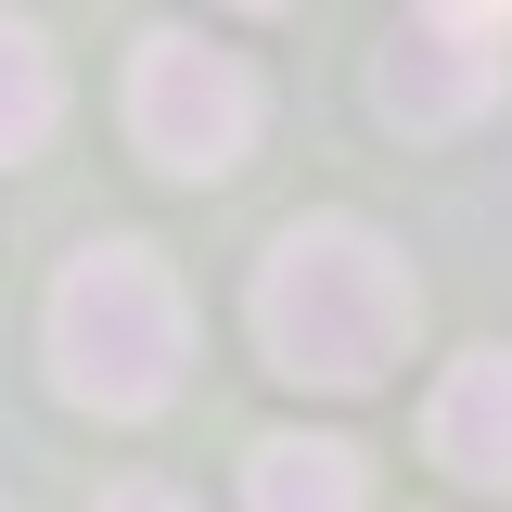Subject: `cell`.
I'll use <instances>...</instances> for the list:
<instances>
[{
	"instance_id": "cell-1",
	"label": "cell",
	"mask_w": 512,
	"mask_h": 512,
	"mask_svg": "<svg viewBox=\"0 0 512 512\" xmlns=\"http://www.w3.org/2000/svg\"><path fill=\"white\" fill-rule=\"evenodd\" d=\"M410 320H423V282L372 218H295L256 256V346H269V372L320 384V397L384 384L410 359Z\"/></svg>"
},
{
	"instance_id": "cell-2",
	"label": "cell",
	"mask_w": 512,
	"mask_h": 512,
	"mask_svg": "<svg viewBox=\"0 0 512 512\" xmlns=\"http://www.w3.org/2000/svg\"><path fill=\"white\" fill-rule=\"evenodd\" d=\"M39 346H52V384L103 423H141L180 397V359H192V295L154 244H77L39 308Z\"/></svg>"
},
{
	"instance_id": "cell-3",
	"label": "cell",
	"mask_w": 512,
	"mask_h": 512,
	"mask_svg": "<svg viewBox=\"0 0 512 512\" xmlns=\"http://www.w3.org/2000/svg\"><path fill=\"white\" fill-rule=\"evenodd\" d=\"M256 64L218 52V39H192V26H141V52H128V141L167 167V180H231L256 154Z\"/></svg>"
},
{
	"instance_id": "cell-4",
	"label": "cell",
	"mask_w": 512,
	"mask_h": 512,
	"mask_svg": "<svg viewBox=\"0 0 512 512\" xmlns=\"http://www.w3.org/2000/svg\"><path fill=\"white\" fill-rule=\"evenodd\" d=\"M372 103H384L397 128H461V116H487V103H500V64L461 52L448 26L410 13V26L384 39V64H372Z\"/></svg>"
},
{
	"instance_id": "cell-5",
	"label": "cell",
	"mask_w": 512,
	"mask_h": 512,
	"mask_svg": "<svg viewBox=\"0 0 512 512\" xmlns=\"http://www.w3.org/2000/svg\"><path fill=\"white\" fill-rule=\"evenodd\" d=\"M423 448H436L461 487H512V346H474V359L436 384Z\"/></svg>"
},
{
	"instance_id": "cell-6",
	"label": "cell",
	"mask_w": 512,
	"mask_h": 512,
	"mask_svg": "<svg viewBox=\"0 0 512 512\" xmlns=\"http://www.w3.org/2000/svg\"><path fill=\"white\" fill-rule=\"evenodd\" d=\"M372 461L346 436H256L244 448V512H359Z\"/></svg>"
},
{
	"instance_id": "cell-7",
	"label": "cell",
	"mask_w": 512,
	"mask_h": 512,
	"mask_svg": "<svg viewBox=\"0 0 512 512\" xmlns=\"http://www.w3.org/2000/svg\"><path fill=\"white\" fill-rule=\"evenodd\" d=\"M52 128H64V64H52L39 26H13V13H0V167H26Z\"/></svg>"
},
{
	"instance_id": "cell-8",
	"label": "cell",
	"mask_w": 512,
	"mask_h": 512,
	"mask_svg": "<svg viewBox=\"0 0 512 512\" xmlns=\"http://www.w3.org/2000/svg\"><path fill=\"white\" fill-rule=\"evenodd\" d=\"M423 26H448L461 52H487V64H512V0H410Z\"/></svg>"
},
{
	"instance_id": "cell-9",
	"label": "cell",
	"mask_w": 512,
	"mask_h": 512,
	"mask_svg": "<svg viewBox=\"0 0 512 512\" xmlns=\"http://www.w3.org/2000/svg\"><path fill=\"white\" fill-rule=\"evenodd\" d=\"M90 512H192V500H167V487H103Z\"/></svg>"
},
{
	"instance_id": "cell-10",
	"label": "cell",
	"mask_w": 512,
	"mask_h": 512,
	"mask_svg": "<svg viewBox=\"0 0 512 512\" xmlns=\"http://www.w3.org/2000/svg\"><path fill=\"white\" fill-rule=\"evenodd\" d=\"M244 13H282V0H244Z\"/></svg>"
}]
</instances>
